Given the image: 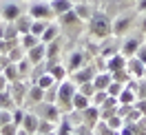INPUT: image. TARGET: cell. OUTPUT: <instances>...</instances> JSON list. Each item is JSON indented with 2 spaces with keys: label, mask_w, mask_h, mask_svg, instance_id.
Instances as JSON below:
<instances>
[{
  "label": "cell",
  "mask_w": 146,
  "mask_h": 135,
  "mask_svg": "<svg viewBox=\"0 0 146 135\" xmlns=\"http://www.w3.org/2000/svg\"><path fill=\"white\" fill-rule=\"evenodd\" d=\"M89 29H91V36H95L98 40H106L109 36H113V20L106 13L95 11L89 20Z\"/></svg>",
  "instance_id": "6da1fadb"
},
{
  "label": "cell",
  "mask_w": 146,
  "mask_h": 135,
  "mask_svg": "<svg viewBox=\"0 0 146 135\" xmlns=\"http://www.w3.org/2000/svg\"><path fill=\"white\" fill-rule=\"evenodd\" d=\"M78 93V84L71 80V78H66V80L58 82V98H55V104L60 106L62 113L66 111H71V102H73V95Z\"/></svg>",
  "instance_id": "7a4b0ae2"
},
{
  "label": "cell",
  "mask_w": 146,
  "mask_h": 135,
  "mask_svg": "<svg viewBox=\"0 0 146 135\" xmlns=\"http://www.w3.org/2000/svg\"><path fill=\"white\" fill-rule=\"evenodd\" d=\"M31 111H33L38 117H42V120H51V122H55V124H60V120H62V111H60V106H58L55 102L40 100L38 104L31 106Z\"/></svg>",
  "instance_id": "3957f363"
},
{
  "label": "cell",
  "mask_w": 146,
  "mask_h": 135,
  "mask_svg": "<svg viewBox=\"0 0 146 135\" xmlns=\"http://www.w3.org/2000/svg\"><path fill=\"white\" fill-rule=\"evenodd\" d=\"M27 13L33 20H51V18H55L53 9H51V0H29Z\"/></svg>",
  "instance_id": "277c9868"
},
{
  "label": "cell",
  "mask_w": 146,
  "mask_h": 135,
  "mask_svg": "<svg viewBox=\"0 0 146 135\" xmlns=\"http://www.w3.org/2000/svg\"><path fill=\"white\" fill-rule=\"evenodd\" d=\"M22 13L25 11H22L18 0H5L0 5V20H5V22H16Z\"/></svg>",
  "instance_id": "5b68a950"
},
{
  "label": "cell",
  "mask_w": 146,
  "mask_h": 135,
  "mask_svg": "<svg viewBox=\"0 0 146 135\" xmlns=\"http://www.w3.org/2000/svg\"><path fill=\"white\" fill-rule=\"evenodd\" d=\"M29 84H31V82H27V80H16V82H11V84H9V93H11V98L16 100V106L25 104Z\"/></svg>",
  "instance_id": "8992f818"
},
{
  "label": "cell",
  "mask_w": 146,
  "mask_h": 135,
  "mask_svg": "<svg viewBox=\"0 0 146 135\" xmlns=\"http://www.w3.org/2000/svg\"><path fill=\"white\" fill-rule=\"evenodd\" d=\"M95 67L93 64H84V67H80V69H75V71L69 73V78H71L75 84H82V82H93V78H95Z\"/></svg>",
  "instance_id": "52a82bcc"
},
{
  "label": "cell",
  "mask_w": 146,
  "mask_h": 135,
  "mask_svg": "<svg viewBox=\"0 0 146 135\" xmlns=\"http://www.w3.org/2000/svg\"><path fill=\"white\" fill-rule=\"evenodd\" d=\"M102 120V113H100V106H95V104H89V106L82 111V124L93 128V126L98 124Z\"/></svg>",
  "instance_id": "ba28073f"
},
{
  "label": "cell",
  "mask_w": 146,
  "mask_h": 135,
  "mask_svg": "<svg viewBox=\"0 0 146 135\" xmlns=\"http://www.w3.org/2000/svg\"><path fill=\"white\" fill-rule=\"evenodd\" d=\"M144 67H146V64L142 62L137 55H131V58H126V71L131 73V78H133V80L144 78Z\"/></svg>",
  "instance_id": "9c48e42d"
},
{
  "label": "cell",
  "mask_w": 146,
  "mask_h": 135,
  "mask_svg": "<svg viewBox=\"0 0 146 135\" xmlns=\"http://www.w3.org/2000/svg\"><path fill=\"white\" fill-rule=\"evenodd\" d=\"M46 71L55 78V82H62V80L69 78V69L64 64H60L58 60H46Z\"/></svg>",
  "instance_id": "30bf717a"
},
{
  "label": "cell",
  "mask_w": 146,
  "mask_h": 135,
  "mask_svg": "<svg viewBox=\"0 0 146 135\" xmlns=\"http://www.w3.org/2000/svg\"><path fill=\"white\" fill-rule=\"evenodd\" d=\"M27 58L31 64H38V62H44L46 60V45L44 42H38L36 47L27 49Z\"/></svg>",
  "instance_id": "8fae6325"
},
{
  "label": "cell",
  "mask_w": 146,
  "mask_h": 135,
  "mask_svg": "<svg viewBox=\"0 0 146 135\" xmlns=\"http://www.w3.org/2000/svg\"><path fill=\"white\" fill-rule=\"evenodd\" d=\"M126 67V55H122L117 51V53H113L111 58H106L104 60V69L109 73H113V71H119V69H124Z\"/></svg>",
  "instance_id": "7c38bea8"
},
{
  "label": "cell",
  "mask_w": 146,
  "mask_h": 135,
  "mask_svg": "<svg viewBox=\"0 0 146 135\" xmlns=\"http://www.w3.org/2000/svg\"><path fill=\"white\" fill-rule=\"evenodd\" d=\"M40 100H44V89L38 86L36 82H31V84H29V91H27V100H25V104L33 106V104H38Z\"/></svg>",
  "instance_id": "4fadbf2b"
},
{
  "label": "cell",
  "mask_w": 146,
  "mask_h": 135,
  "mask_svg": "<svg viewBox=\"0 0 146 135\" xmlns=\"http://www.w3.org/2000/svg\"><path fill=\"white\" fill-rule=\"evenodd\" d=\"M111 82H113V75H111L106 69H102V71L95 73V78H93V86H95L98 91H106Z\"/></svg>",
  "instance_id": "5bb4252c"
},
{
  "label": "cell",
  "mask_w": 146,
  "mask_h": 135,
  "mask_svg": "<svg viewBox=\"0 0 146 135\" xmlns=\"http://www.w3.org/2000/svg\"><path fill=\"white\" fill-rule=\"evenodd\" d=\"M84 64H86V55H84L82 51H71V53H69V60H66L69 73L75 71V69H80V67H84Z\"/></svg>",
  "instance_id": "9a60e30c"
},
{
  "label": "cell",
  "mask_w": 146,
  "mask_h": 135,
  "mask_svg": "<svg viewBox=\"0 0 146 135\" xmlns=\"http://www.w3.org/2000/svg\"><path fill=\"white\" fill-rule=\"evenodd\" d=\"M38 122H40V117H38L33 111H27L25 117H22V124H20V126H22L27 133H36V131H38Z\"/></svg>",
  "instance_id": "2e32d148"
},
{
  "label": "cell",
  "mask_w": 146,
  "mask_h": 135,
  "mask_svg": "<svg viewBox=\"0 0 146 135\" xmlns=\"http://www.w3.org/2000/svg\"><path fill=\"white\" fill-rule=\"evenodd\" d=\"M139 45H142V42H139L137 38H128V40H124V42H122V47H119V53L126 55V58H131V55L137 53Z\"/></svg>",
  "instance_id": "e0dca14e"
},
{
  "label": "cell",
  "mask_w": 146,
  "mask_h": 135,
  "mask_svg": "<svg viewBox=\"0 0 146 135\" xmlns=\"http://www.w3.org/2000/svg\"><path fill=\"white\" fill-rule=\"evenodd\" d=\"M128 27H131V16H119L117 20H113V36H124Z\"/></svg>",
  "instance_id": "ac0fdd59"
},
{
  "label": "cell",
  "mask_w": 146,
  "mask_h": 135,
  "mask_svg": "<svg viewBox=\"0 0 146 135\" xmlns=\"http://www.w3.org/2000/svg\"><path fill=\"white\" fill-rule=\"evenodd\" d=\"M58 36H60V25H58V22H55V25H51V22H49V25H46V29L44 31H42V36H40V42H51V40H58Z\"/></svg>",
  "instance_id": "d6986e66"
},
{
  "label": "cell",
  "mask_w": 146,
  "mask_h": 135,
  "mask_svg": "<svg viewBox=\"0 0 146 135\" xmlns=\"http://www.w3.org/2000/svg\"><path fill=\"white\" fill-rule=\"evenodd\" d=\"M135 100H137L135 89H131V86L124 84V89L119 91V95H117V102L119 104H135Z\"/></svg>",
  "instance_id": "ffe728a7"
},
{
  "label": "cell",
  "mask_w": 146,
  "mask_h": 135,
  "mask_svg": "<svg viewBox=\"0 0 146 135\" xmlns=\"http://www.w3.org/2000/svg\"><path fill=\"white\" fill-rule=\"evenodd\" d=\"M51 9H53L55 18H58V16H62V13L73 9V2L71 0H51Z\"/></svg>",
  "instance_id": "44dd1931"
},
{
  "label": "cell",
  "mask_w": 146,
  "mask_h": 135,
  "mask_svg": "<svg viewBox=\"0 0 146 135\" xmlns=\"http://www.w3.org/2000/svg\"><path fill=\"white\" fill-rule=\"evenodd\" d=\"M58 25H60V27H71V25H78V22H82V20L78 18V13H75V11H66V13H62V16H58Z\"/></svg>",
  "instance_id": "7402d4cb"
},
{
  "label": "cell",
  "mask_w": 146,
  "mask_h": 135,
  "mask_svg": "<svg viewBox=\"0 0 146 135\" xmlns=\"http://www.w3.org/2000/svg\"><path fill=\"white\" fill-rule=\"evenodd\" d=\"M31 25H33V18L29 16L27 11H25V13H22L18 20H16V27H18L20 36H22V33H29V31H31Z\"/></svg>",
  "instance_id": "603a6c76"
},
{
  "label": "cell",
  "mask_w": 146,
  "mask_h": 135,
  "mask_svg": "<svg viewBox=\"0 0 146 135\" xmlns=\"http://www.w3.org/2000/svg\"><path fill=\"white\" fill-rule=\"evenodd\" d=\"M0 108H5V111H13L16 108V100L11 98L9 89L0 91Z\"/></svg>",
  "instance_id": "cb8c5ba5"
},
{
  "label": "cell",
  "mask_w": 146,
  "mask_h": 135,
  "mask_svg": "<svg viewBox=\"0 0 146 135\" xmlns=\"http://www.w3.org/2000/svg\"><path fill=\"white\" fill-rule=\"evenodd\" d=\"M89 104H91V98H86L84 93H80V91H78V93L73 95V102H71V106L75 108V111H84V108L89 106Z\"/></svg>",
  "instance_id": "d4e9b609"
},
{
  "label": "cell",
  "mask_w": 146,
  "mask_h": 135,
  "mask_svg": "<svg viewBox=\"0 0 146 135\" xmlns=\"http://www.w3.org/2000/svg\"><path fill=\"white\" fill-rule=\"evenodd\" d=\"M73 11L78 13V18L84 20V22H89L93 16V9L89 7V5H84V2H80V5H73Z\"/></svg>",
  "instance_id": "484cf974"
},
{
  "label": "cell",
  "mask_w": 146,
  "mask_h": 135,
  "mask_svg": "<svg viewBox=\"0 0 146 135\" xmlns=\"http://www.w3.org/2000/svg\"><path fill=\"white\" fill-rule=\"evenodd\" d=\"M2 73H5V78L9 80V84L16 82V80H20V71H18V64L16 62H9L5 69H2Z\"/></svg>",
  "instance_id": "4316f807"
},
{
  "label": "cell",
  "mask_w": 146,
  "mask_h": 135,
  "mask_svg": "<svg viewBox=\"0 0 146 135\" xmlns=\"http://www.w3.org/2000/svg\"><path fill=\"white\" fill-rule=\"evenodd\" d=\"M18 42H20V47L27 51V49H31V47H36L38 42H40V38L33 36V33H22V36L18 38Z\"/></svg>",
  "instance_id": "83f0119b"
},
{
  "label": "cell",
  "mask_w": 146,
  "mask_h": 135,
  "mask_svg": "<svg viewBox=\"0 0 146 135\" xmlns=\"http://www.w3.org/2000/svg\"><path fill=\"white\" fill-rule=\"evenodd\" d=\"M16 64H18V71H20V80H27L29 73H31V69H33V64L29 62V58L25 55V58H22V60H18Z\"/></svg>",
  "instance_id": "f1b7e54d"
},
{
  "label": "cell",
  "mask_w": 146,
  "mask_h": 135,
  "mask_svg": "<svg viewBox=\"0 0 146 135\" xmlns=\"http://www.w3.org/2000/svg\"><path fill=\"white\" fill-rule=\"evenodd\" d=\"M93 135H117V131H115V128H111L104 120H100L98 124L93 126Z\"/></svg>",
  "instance_id": "f546056e"
},
{
  "label": "cell",
  "mask_w": 146,
  "mask_h": 135,
  "mask_svg": "<svg viewBox=\"0 0 146 135\" xmlns=\"http://www.w3.org/2000/svg\"><path fill=\"white\" fill-rule=\"evenodd\" d=\"M58 58H60V42L58 40L46 42V60H58Z\"/></svg>",
  "instance_id": "4dcf8cb0"
},
{
  "label": "cell",
  "mask_w": 146,
  "mask_h": 135,
  "mask_svg": "<svg viewBox=\"0 0 146 135\" xmlns=\"http://www.w3.org/2000/svg\"><path fill=\"white\" fill-rule=\"evenodd\" d=\"M33 82H36L38 86H42V89H49V86H53V84H58V82H55V78H53V75H51L49 71H46V73H42L40 78H36Z\"/></svg>",
  "instance_id": "1f68e13d"
},
{
  "label": "cell",
  "mask_w": 146,
  "mask_h": 135,
  "mask_svg": "<svg viewBox=\"0 0 146 135\" xmlns=\"http://www.w3.org/2000/svg\"><path fill=\"white\" fill-rule=\"evenodd\" d=\"M55 128H58V124H55V122H51V120H42V117H40V122H38V133H51V131H55Z\"/></svg>",
  "instance_id": "d6a6232c"
},
{
  "label": "cell",
  "mask_w": 146,
  "mask_h": 135,
  "mask_svg": "<svg viewBox=\"0 0 146 135\" xmlns=\"http://www.w3.org/2000/svg\"><path fill=\"white\" fill-rule=\"evenodd\" d=\"M7 55H9V60H11V62H18V60H22V58L27 55V51H25V49L20 47V42H18V45L13 47V49H11Z\"/></svg>",
  "instance_id": "836d02e7"
},
{
  "label": "cell",
  "mask_w": 146,
  "mask_h": 135,
  "mask_svg": "<svg viewBox=\"0 0 146 135\" xmlns=\"http://www.w3.org/2000/svg\"><path fill=\"white\" fill-rule=\"evenodd\" d=\"M46 25H49V20H33V25H31V31L29 33H33V36H42V31L46 29Z\"/></svg>",
  "instance_id": "e575fe53"
},
{
  "label": "cell",
  "mask_w": 146,
  "mask_h": 135,
  "mask_svg": "<svg viewBox=\"0 0 146 135\" xmlns=\"http://www.w3.org/2000/svg\"><path fill=\"white\" fill-rule=\"evenodd\" d=\"M18 131H20V126L13 124V122H7V124L0 126V135H18Z\"/></svg>",
  "instance_id": "d590c367"
},
{
  "label": "cell",
  "mask_w": 146,
  "mask_h": 135,
  "mask_svg": "<svg viewBox=\"0 0 146 135\" xmlns=\"http://www.w3.org/2000/svg\"><path fill=\"white\" fill-rule=\"evenodd\" d=\"M78 91L80 93H84L86 98H93V93H95V86H93V82H82V84H78Z\"/></svg>",
  "instance_id": "8d00e7d4"
},
{
  "label": "cell",
  "mask_w": 146,
  "mask_h": 135,
  "mask_svg": "<svg viewBox=\"0 0 146 135\" xmlns=\"http://www.w3.org/2000/svg\"><path fill=\"white\" fill-rule=\"evenodd\" d=\"M106 98H109V93L106 91H95L91 98V104H95V106H102L104 102H106Z\"/></svg>",
  "instance_id": "74e56055"
},
{
  "label": "cell",
  "mask_w": 146,
  "mask_h": 135,
  "mask_svg": "<svg viewBox=\"0 0 146 135\" xmlns=\"http://www.w3.org/2000/svg\"><path fill=\"white\" fill-rule=\"evenodd\" d=\"M25 113H27V111H25V108H20V106H16L13 108V111H11V122H13V124H22V117H25Z\"/></svg>",
  "instance_id": "f35d334b"
},
{
  "label": "cell",
  "mask_w": 146,
  "mask_h": 135,
  "mask_svg": "<svg viewBox=\"0 0 146 135\" xmlns=\"http://www.w3.org/2000/svg\"><path fill=\"white\" fill-rule=\"evenodd\" d=\"M122 89H124V84H122V82H115V80H113V82L109 84L106 93H109V95H113V98H117V95H119V91H122Z\"/></svg>",
  "instance_id": "ab89813d"
},
{
  "label": "cell",
  "mask_w": 146,
  "mask_h": 135,
  "mask_svg": "<svg viewBox=\"0 0 146 135\" xmlns=\"http://www.w3.org/2000/svg\"><path fill=\"white\" fill-rule=\"evenodd\" d=\"M135 93H137V98H142V100H146V78H139V80H137Z\"/></svg>",
  "instance_id": "60d3db41"
},
{
  "label": "cell",
  "mask_w": 146,
  "mask_h": 135,
  "mask_svg": "<svg viewBox=\"0 0 146 135\" xmlns=\"http://www.w3.org/2000/svg\"><path fill=\"white\" fill-rule=\"evenodd\" d=\"M55 98H58V84L44 89V100H46V102H55Z\"/></svg>",
  "instance_id": "b9f144b4"
},
{
  "label": "cell",
  "mask_w": 146,
  "mask_h": 135,
  "mask_svg": "<svg viewBox=\"0 0 146 135\" xmlns=\"http://www.w3.org/2000/svg\"><path fill=\"white\" fill-rule=\"evenodd\" d=\"M133 106H135L137 111H139V113H142V115L146 117V100H142V98H137V100H135V104H133Z\"/></svg>",
  "instance_id": "7bdbcfd3"
},
{
  "label": "cell",
  "mask_w": 146,
  "mask_h": 135,
  "mask_svg": "<svg viewBox=\"0 0 146 135\" xmlns=\"http://www.w3.org/2000/svg\"><path fill=\"white\" fill-rule=\"evenodd\" d=\"M135 55H137V58H139V60L146 64V45H144V42L139 45V49H137V53H135Z\"/></svg>",
  "instance_id": "ee69618b"
},
{
  "label": "cell",
  "mask_w": 146,
  "mask_h": 135,
  "mask_svg": "<svg viewBox=\"0 0 146 135\" xmlns=\"http://www.w3.org/2000/svg\"><path fill=\"white\" fill-rule=\"evenodd\" d=\"M5 89H9V80L5 78V73L0 71V91H5Z\"/></svg>",
  "instance_id": "f6af8a7d"
},
{
  "label": "cell",
  "mask_w": 146,
  "mask_h": 135,
  "mask_svg": "<svg viewBox=\"0 0 146 135\" xmlns=\"http://www.w3.org/2000/svg\"><path fill=\"white\" fill-rule=\"evenodd\" d=\"M137 9H139V11H146V0H139V2H137Z\"/></svg>",
  "instance_id": "bcb514c9"
},
{
  "label": "cell",
  "mask_w": 146,
  "mask_h": 135,
  "mask_svg": "<svg viewBox=\"0 0 146 135\" xmlns=\"http://www.w3.org/2000/svg\"><path fill=\"white\" fill-rule=\"evenodd\" d=\"M5 38V25H0V40Z\"/></svg>",
  "instance_id": "7dc6e473"
},
{
  "label": "cell",
  "mask_w": 146,
  "mask_h": 135,
  "mask_svg": "<svg viewBox=\"0 0 146 135\" xmlns=\"http://www.w3.org/2000/svg\"><path fill=\"white\" fill-rule=\"evenodd\" d=\"M18 135H29L27 131H25V128H22V126H20V131H18Z\"/></svg>",
  "instance_id": "c3c4849f"
},
{
  "label": "cell",
  "mask_w": 146,
  "mask_h": 135,
  "mask_svg": "<svg viewBox=\"0 0 146 135\" xmlns=\"http://www.w3.org/2000/svg\"><path fill=\"white\" fill-rule=\"evenodd\" d=\"M142 29L146 31V16H144V20H142Z\"/></svg>",
  "instance_id": "681fc988"
},
{
  "label": "cell",
  "mask_w": 146,
  "mask_h": 135,
  "mask_svg": "<svg viewBox=\"0 0 146 135\" xmlns=\"http://www.w3.org/2000/svg\"><path fill=\"white\" fill-rule=\"evenodd\" d=\"M0 126H2V108H0Z\"/></svg>",
  "instance_id": "f907efd6"
},
{
  "label": "cell",
  "mask_w": 146,
  "mask_h": 135,
  "mask_svg": "<svg viewBox=\"0 0 146 135\" xmlns=\"http://www.w3.org/2000/svg\"><path fill=\"white\" fill-rule=\"evenodd\" d=\"M44 135H58V133H55V131H51V133H44Z\"/></svg>",
  "instance_id": "816d5d0a"
},
{
  "label": "cell",
  "mask_w": 146,
  "mask_h": 135,
  "mask_svg": "<svg viewBox=\"0 0 146 135\" xmlns=\"http://www.w3.org/2000/svg\"><path fill=\"white\" fill-rule=\"evenodd\" d=\"M29 135H42V133H38V131H36V133H29Z\"/></svg>",
  "instance_id": "f5cc1de1"
},
{
  "label": "cell",
  "mask_w": 146,
  "mask_h": 135,
  "mask_svg": "<svg viewBox=\"0 0 146 135\" xmlns=\"http://www.w3.org/2000/svg\"><path fill=\"white\" fill-rule=\"evenodd\" d=\"M144 78H146V67H144Z\"/></svg>",
  "instance_id": "db71d44e"
}]
</instances>
